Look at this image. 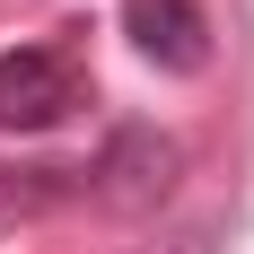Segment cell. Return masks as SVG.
Masks as SVG:
<instances>
[{
  "label": "cell",
  "instance_id": "6da1fadb",
  "mask_svg": "<svg viewBox=\"0 0 254 254\" xmlns=\"http://www.w3.org/2000/svg\"><path fill=\"white\" fill-rule=\"evenodd\" d=\"M176 167H184V149L167 140V131L131 123V131H114V140H105L88 193H97L105 210H158V202H167V184H176Z\"/></svg>",
  "mask_w": 254,
  "mask_h": 254
},
{
  "label": "cell",
  "instance_id": "7a4b0ae2",
  "mask_svg": "<svg viewBox=\"0 0 254 254\" xmlns=\"http://www.w3.org/2000/svg\"><path fill=\"white\" fill-rule=\"evenodd\" d=\"M70 105H79V70L53 44L0 53V131H53Z\"/></svg>",
  "mask_w": 254,
  "mask_h": 254
},
{
  "label": "cell",
  "instance_id": "3957f363",
  "mask_svg": "<svg viewBox=\"0 0 254 254\" xmlns=\"http://www.w3.org/2000/svg\"><path fill=\"white\" fill-rule=\"evenodd\" d=\"M123 26H131V44L149 53L158 70H202L210 62V18L193 0H131Z\"/></svg>",
  "mask_w": 254,
  "mask_h": 254
},
{
  "label": "cell",
  "instance_id": "277c9868",
  "mask_svg": "<svg viewBox=\"0 0 254 254\" xmlns=\"http://www.w3.org/2000/svg\"><path fill=\"white\" fill-rule=\"evenodd\" d=\"M184 254H210V237H193V246H184Z\"/></svg>",
  "mask_w": 254,
  "mask_h": 254
}]
</instances>
